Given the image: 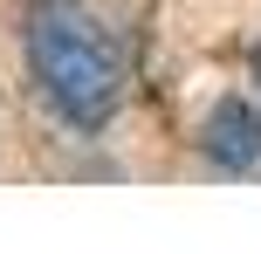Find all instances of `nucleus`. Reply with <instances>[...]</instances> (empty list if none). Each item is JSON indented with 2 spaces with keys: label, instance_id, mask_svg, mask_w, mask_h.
<instances>
[{
  "label": "nucleus",
  "instance_id": "1",
  "mask_svg": "<svg viewBox=\"0 0 261 254\" xmlns=\"http://www.w3.org/2000/svg\"><path fill=\"white\" fill-rule=\"evenodd\" d=\"M28 76H35L41 103L69 124V131H103L124 110V55L110 41V27L96 14L48 0V7L28 14Z\"/></svg>",
  "mask_w": 261,
  "mask_h": 254
},
{
  "label": "nucleus",
  "instance_id": "2",
  "mask_svg": "<svg viewBox=\"0 0 261 254\" xmlns=\"http://www.w3.org/2000/svg\"><path fill=\"white\" fill-rule=\"evenodd\" d=\"M199 151H206L220 172H254L261 165V110L248 96H220L199 124Z\"/></svg>",
  "mask_w": 261,
  "mask_h": 254
},
{
  "label": "nucleus",
  "instance_id": "3",
  "mask_svg": "<svg viewBox=\"0 0 261 254\" xmlns=\"http://www.w3.org/2000/svg\"><path fill=\"white\" fill-rule=\"evenodd\" d=\"M254 82H261V41H254Z\"/></svg>",
  "mask_w": 261,
  "mask_h": 254
}]
</instances>
